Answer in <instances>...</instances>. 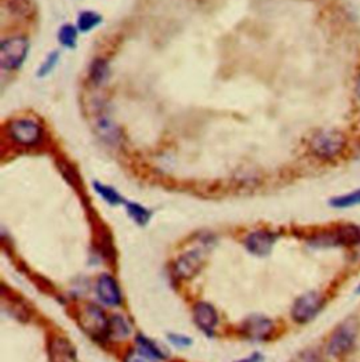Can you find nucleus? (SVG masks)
Instances as JSON below:
<instances>
[{
    "label": "nucleus",
    "mask_w": 360,
    "mask_h": 362,
    "mask_svg": "<svg viewBox=\"0 0 360 362\" xmlns=\"http://www.w3.org/2000/svg\"><path fill=\"white\" fill-rule=\"evenodd\" d=\"M346 147V139L341 132L324 130L310 140L311 152L324 161H331L342 154Z\"/></svg>",
    "instance_id": "obj_1"
},
{
    "label": "nucleus",
    "mask_w": 360,
    "mask_h": 362,
    "mask_svg": "<svg viewBox=\"0 0 360 362\" xmlns=\"http://www.w3.org/2000/svg\"><path fill=\"white\" fill-rule=\"evenodd\" d=\"M359 330L360 324L356 317H349L345 322H342L329 338L328 354L335 358L346 355L353 348Z\"/></svg>",
    "instance_id": "obj_2"
},
{
    "label": "nucleus",
    "mask_w": 360,
    "mask_h": 362,
    "mask_svg": "<svg viewBox=\"0 0 360 362\" xmlns=\"http://www.w3.org/2000/svg\"><path fill=\"white\" fill-rule=\"evenodd\" d=\"M30 42L26 37L15 36L6 38L0 45V64L6 71L19 70L28 56Z\"/></svg>",
    "instance_id": "obj_3"
},
{
    "label": "nucleus",
    "mask_w": 360,
    "mask_h": 362,
    "mask_svg": "<svg viewBox=\"0 0 360 362\" xmlns=\"http://www.w3.org/2000/svg\"><path fill=\"white\" fill-rule=\"evenodd\" d=\"M10 137L20 145L33 147L41 143L44 137L42 126L34 118H16L9 125Z\"/></svg>",
    "instance_id": "obj_4"
},
{
    "label": "nucleus",
    "mask_w": 360,
    "mask_h": 362,
    "mask_svg": "<svg viewBox=\"0 0 360 362\" xmlns=\"http://www.w3.org/2000/svg\"><path fill=\"white\" fill-rule=\"evenodd\" d=\"M79 324L90 337L101 338L108 333L110 322L97 306L88 305L79 312Z\"/></svg>",
    "instance_id": "obj_5"
},
{
    "label": "nucleus",
    "mask_w": 360,
    "mask_h": 362,
    "mask_svg": "<svg viewBox=\"0 0 360 362\" xmlns=\"http://www.w3.org/2000/svg\"><path fill=\"white\" fill-rule=\"evenodd\" d=\"M322 308V296L318 292H307L300 296L291 310V316L297 323L311 322Z\"/></svg>",
    "instance_id": "obj_6"
},
{
    "label": "nucleus",
    "mask_w": 360,
    "mask_h": 362,
    "mask_svg": "<svg viewBox=\"0 0 360 362\" xmlns=\"http://www.w3.org/2000/svg\"><path fill=\"white\" fill-rule=\"evenodd\" d=\"M203 265V257L199 251H190L180 257L174 264V272L179 278L189 279L195 276Z\"/></svg>",
    "instance_id": "obj_7"
},
{
    "label": "nucleus",
    "mask_w": 360,
    "mask_h": 362,
    "mask_svg": "<svg viewBox=\"0 0 360 362\" xmlns=\"http://www.w3.org/2000/svg\"><path fill=\"white\" fill-rule=\"evenodd\" d=\"M96 290L100 300L104 301L106 305L115 306L122 301V293H120L117 282L110 275H101L99 278Z\"/></svg>",
    "instance_id": "obj_8"
},
{
    "label": "nucleus",
    "mask_w": 360,
    "mask_h": 362,
    "mask_svg": "<svg viewBox=\"0 0 360 362\" xmlns=\"http://www.w3.org/2000/svg\"><path fill=\"white\" fill-rule=\"evenodd\" d=\"M275 239H276L275 235L268 231H256L247 238V249L252 254L262 257L272 251Z\"/></svg>",
    "instance_id": "obj_9"
},
{
    "label": "nucleus",
    "mask_w": 360,
    "mask_h": 362,
    "mask_svg": "<svg viewBox=\"0 0 360 362\" xmlns=\"http://www.w3.org/2000/svg\"><path fill=\"white\" fill-rule=\"evenodd\" d=\"M51 362H76V354L71 343L65 338H54L49 344Z\"/></svg>",
    "instance_id": "obj_10"
},
{
    "label": "nucleus",
    "mask_w": 360,
    "mask_h": 362,
    "mask_svg": "<svg viewBox=\"0 0 360 362\" xmlns=\"http://www.w3.org/2000/svg\"><path fill=\"white\" fill-rule=\"evenodd\" d=\"M193 316L196 324L204 331H211L217 324L215 310L213 309V306H210L208 304H203V301L195 306Z\"/></svg>",
    "instance_id": "obj_11"
},
{
    "label": "nucleus",
    "mask_w": 360,
    "mask_h": 362,
    "mask_svg": "<svg viewBox=\"0 0 360 362\" xmlns=\"http://www.w3.org/2000/svg\"><path fill=\"white\" fill-rule=\"evenodd\" d=\"M96 130L100 139L111 145L120 140V130L108 116L100 114L96 118Z\"/></svg>",
    "instance_id": "obj_12"
},
{
    "label": "nucleus",
    "mask_w": 360,
    "mask_h": 362,
    "mask_svg": "<svg viewBox=\"0 0 360 362\" xmlns=\"http://www.w3.org/2000/svg\"><path fill=\"white\" fill-rule=\"evenodd\" d=\"M272 330H273V323L265 317H252L244 326V331L248 334V337L255 340L268 337L272 333Z\"/></svg>",
    "instance_id": "obj_13"
},
{
    "label": "nucleus",
    "mask_w": 360,
    "mask_h": 362,
    "mask_svg": "<svg viewBox=\"0 0 360 362\" xmlns=\"http://www.w3.org/2000/svg\"><path fill=\"white\" fill-rule=\"evenodd\" d=\"M336 246H356L360 244V227L346 224L334 233Z\"/></svg>",
    "instance_id": "obj_14"
},
{
    "label": "nucleus",
    "mask_w": 360,
    "mask_h": 362,
    "mask_svg": "<svg viewBox=\"0 0 360 362\" xmlns=\"http://www.w3.org/2000/svg\"><path fill=\"white\" fill-rule=\"evenodd\" d=\"M108 74H110V68L106 59L103 58H97L92 63L90 68H89V75L93 84L96 85H103L107 79H108Z\"/></svg>",
    "instance_id": "obj_15"
},
{
    "label": "nucleus",
    "mask_w": 360,
    "mask_h": 362,
    "mask_svg": "<svg viewBox=\"0 0 360 362\" xmlns=\"http://www.w3.org/2000/svg\"><path fill=\"white\" fill-rule=\"evenodd\" d=\"M103 22V17L92 10H86L82 12L78 16V22H76V27L79 30V33H89L93 29H96L100 23Z\"/></svg>",
    "instance_id": "obj_16"
},
{
    "label": "nucleus",
    "mask_w": 360,
    "mask_h": 362,
    "mask_svg": "<svg viewBox=\"0 0 360 362\" xmlns=\"http://www.w3.org/2000/svg\"><path fill=\"white\" fill-rule=\"evenodd\" d=\"M329 205L335 209H349L353 206H359L360 205V189L345 194V195L335 196L329 200Z\"/></svg>",
    "instance_id": "obj_17"
},
{
    "label": "nucleus",
    "mask_w": 360,
    "mask_h": 362,
    "mask_svg": "<svg viewBox=\"0 0 360 362\" xmlns=\"http://www.w3.org/2000/svg\"><path fill=\"white\" fill-rule=\"evenodd\" d=\"M78 27L72 24H64L58 31V40L65 48H75L78 44Z\"/></svg>",
    "instance_id": "obj_18"
},
{
    "label": "nucleus",
    "mask_w": 360,
    "mask_h": 362,
    "mask_svg": "<svg viewBox=\"0 0 360 362\" xmlns=\"http://www.w3.org/2000/svg\"><path fill=\"white\" fill-rule=\"evenodd\" d=\"M59 59H61V54H59V51H52V52H49V54L47 55V58L42 61V64L40 65V68H38V72H37L38 78H45V77H48V75L56 68V65H58V63H59Z\"/></svg>",
    "instance_id": "obj_19"
},
{
    "label": "nucleus",
    "mask_w": 360,
    "mask_h": 362,
    "mask_svg": "<svg viewBox=\"0 0 360 362\" xmlns=\"http://www.w3.org/2000/svg\"><path fill=\"white\" fill-rule=\"evenodd\" d=\"M95 191L110 205L115 206L118 203H122V196H120L118 192L114 188H111V187L95 182Z\"/></svg>",
    "instance_id": "obj_20"
},
{
    "label": "nucleus",
    "mask_w": 360,
    "mask_h": 362,
    "mask_svg": "<svg viewBox=\"0 0 360 362\" xmlns=\"http://www.w3.org/2000/svg\"><path fill=\"white\" fill-rule=\"evenodd\" d=\"M127 210H129V214L140 224L148 223V220L151 217L149 210H147L144 206H141L138 203H127Z\"/></svg>",
    "instance_id": "obj_21"
},
{
    "label": "nucleus",
    "mask_w": 360,
    "mask_h": 362,
    "mask_svg": "<svg viewBox=\"0 0 360 362\" xmlns=\"http://www.w3.org/2000/svg\"><path fill=\"white\" fill-rule=\"evenodd\" d=\"M108 331L115 336V337H126L130 331L129 324L126 323V320L120 316H115L111 319L110 326H108Z\"/></svg>",
    "instance_id": "obj_22"
},
{
    "label": "nucleus",
    "mask_w": 360,
    "mask_h": 362,
    "mask_svg": "<svg viewBox=\"0 0 360 362\" xmlns=\"http://www.w3.org/2000/svg\"><path fill=\"white\" fill-rule=\"evenodd\" d=\"M138 344H140V349L141 351H144L145 354H148L149 356H152V358H163V354H162V351L152 343V341H149L148 338H145V337H138Z\"/></svg>",
    "instance_id": "obj_23"
},
{
    "label": "nucleus",
    "mask_w": 360,
    "mask_h": 362,
    "mask_svg": "<svg viewBox=\"0 0 360 362\" xmlns=\"http://www.w3.org/2000/svg\"><path fill=\"white\" fill-rule=\"evenodd\" d=\"M126 362H154L152 356L145 354L144 351H131L126 356Z\"/></svg>",
    "instance_id": "obj_24"
},
{
    "label": "nucleus",
    "mask_w": 360,
    "mask_h": 362,
    "mask_svg": "<svg viewBox=\"0 0 360 362\" xmlns=\"http://www.w3.org/2000/svg\"><path fill=\"white\" fill-rule=\"evenodd\" d=\"M291 362H321L320 361V356L316 351H306V352H302L300 355H297Z\"/></svg>",
    "instance_id": "obj_25"
},
{
    "label": "nucleus",
    "mask_w": 360,
    "mask_h": 362,
    "mask_svg": "<svg viewBox=\"0 0 360 362\" xmlns=\"http://www.w3.org/2000/svg\"><path fill=\"white\" fill-rule=\"evenodd\" d=\"M356 95H357V97L360 99V77H359V79H357V82H356Z\"/></svg>",
    "instance_id": "obj_26"
},
{
    "label": "nucleus",
    "mask_w": 360,
    "mask_h": 362,
    "mask_svg": "<svg viewBox=\"0 0 360 362\" xmlns=\"http://www.w3.org/2000/svg\"><path fill=\"white\" fill-rule=\"evenodd\" d=\"M356 293H360V283H359V286L356 288Z\"/></svg>",
    "instance_id": "obj_27"
}]
</instances>
